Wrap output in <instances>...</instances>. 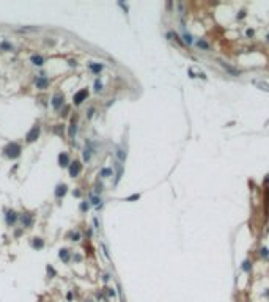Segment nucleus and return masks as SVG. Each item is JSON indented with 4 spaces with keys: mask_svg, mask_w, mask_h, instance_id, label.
I'll return each instance as SVG.
<instances>
[{
    "mask_svg": "<svg viewBox=\"0 0 269 302\" xmlns=\"http://www.w3.org/2000/svg\"><path fill=\"white\" fill-rule=\"evenodd\" d=\"M19 154H21V145L19 143H10L8 146L5 148V156H8L11 157V159H16V157H19Z\"/></svg>",
    "mask_w": 269,
    "mask_h": 302,
    "instance_id": "nucleus-1",
    "label": "nucleus"
},
{
    "mask_svg": "<svg viewBox=\"0 0 269 302\" xmlns=\"http://www.w3.org/2000/svg\"><path fill=\"white\" fill-rule=\"evenodd\" d=\"M87 98H88V90H87V88H82L80 91H77L76 95H74V104L79 106V104H82Z\"/></svg>",
    "mask_w": 269,
    "mask_h": 302,
    "instance_id": "nucleus-2",
    "label": "nucleus"
},
{
    "mask_svg": "<svg viewBox=\"0 0 269 302\" xmlns=\"http://www.w3.org/2000/svg\"><path fill=\"white\" fill-rule=\"evenodd\" d=\"M38 137H40V126H33L32 129L27 132V135H25V138H27V142H29V143L35 142Z\"/></svg>",
    "mask_w": 269,
    "mask_h": 302,
    "instance_id": "nucleus-3",
    "label": "nucleus"
},
{
    "mask_svg": "<svg viewBox=\"0 0 269 302\" xmlns=\"http://www.w3.org/2000/svg\"><path fill=\"white\" fill-rule=\"evenodd\" d=\"M80 170H82V164L79 161H74L72 164H69V176L76 178L80 173Z\"/></svg>",
    "mask_w": 269,
    "mask_h": 302,
    "instance_id": "nucleus-4",
    "label": "nucleus"
},
{
    "mask_svg": "<svg viewBox=\"0 0 269 302\" xmlns=\"http://www.w3.org/2000/svg\"><path fill=\"white\" fill-rule=\"evenodd\" d=\"M61 106H63V95L57 93V95L52 98V107L54 109H60Z\"/></svg>",
    "mask_w": 269,
    "mask_h": 302,
    "instance_id": "nucleus-5",
    "label": "nucleus"
},
{
    "mask_svg": "<svg viewBox=\"0 0 269 302\" xmlns=\"http://www.w3.org/2000/svg\"><path fill=\"white\" fill-rule=\"evenodd\" d=\"M58 164H60V167H68L69 165V156L66 153H61L60 156H58Z\"/></svg>",
    "mask_w": 269,
    "mask_h": 302,
    "instance_id": "nucleus-6",
    "label": "nucleus"
},
{
    "mask_svg": "<svg viewBox=\"0 0 269 302\" xmlns=\"http://www.w3.org/2000/svg\"><path fill=\"white\" fill-rule=\"evenodd\" d=\"M21 220H22V225L27 227V228H30V227L33 225V217H32V214H24Z\"/></svg>",
    "mask_w": 269,
    "mask_h": 302,
    "instance_id": "nucleus-7",
    "label": "nucleus"
},
{
    "mask_svg": "<svg viewBox=\"0 0 269 302\" xmlns=\"http://www.w3.org/2000/svg\"><path fill=\"white\" fill-rule=\"evenodd\" d=\"M16 219H17V216H16V212H14V211H8V212H6V223H8V225H13V223L16 222Z\"/></svg>",
    "mask_w": 269,
    "mask_h": 302,
    "instance_id": "nucleus-8",
    "label": "nucleus"
},
{
    "mask_svg": "<svg viewBox=\"0 0 269 302\" xmlns=\"http://www.w3.org/2000/svg\"><path fill=\"white\" fill-rule=\"evenodd\" d=\"M66 184H58L57 186V189H55V197H58V198H60V197H63L65 193H66Z\"/></svg>",
    "mask_w": 269,
    "mask_h": 302,
    "instance_id": "nucleus-9",
    "label": "nucleus"
},
{
    "mask_svg": "<svg viewBox=\"0 0 269 302\" xmlns=\"http://www.w3.org/2000/svg\"><path fill=\"white\" fill-rule=\"evenodd\" d=\"M49 85V80L46 79V77H38L36 79V87L38 88H41V90H44L46 87Z\"/></svg>",
    "mask_w": 269,
    "mask_h": 302,
    "instance_id": "nucleus-10",
    "label": "nucleus"
},
{
    "mask_svg": "<svg viewBox=\"0 0 269 302\" xmlns=\"http://www.w3.org/2000/svg\"><path fill=\"white\" fill-rule=\"evenodd\" d=\"M220 65H222V66H224V68L228 71V74H233V76H239V74H241V71H238V69L231 68V66H228V65H227V63H224V61H220Z\"/></svg>",
    "mask_w": 269,
    "mask_h": 302,
    "instance_id": "nucleus-11",
    "label": "nucleus"
},
{
    "mask_svg": "<svg viewBox=\"0 0 269 302\" xmlns=\"http://www.w3.org/2000/svg\"><path fill=\"white\" fill-rule=\"evenodd\" d=\"M32 63L36 65V66H41V65L44 63V58H43L41 55H33L32 57Z\"/></svg>",
    "mask_w": 269,
    "mask_h": 302,
    "instance_id": "nucleus-12",
    "label": "nucleus"
},
{
    "mask_svg": "<svg viewBox=\"0 0 269 302\" xmlns=\"http://www.w3.org/2000/svg\"><path fill=\"white\" fill-rule=\"evenodd\" d=\"M33 247L35 249H43L44 247V242H43V239L41 238H33Z\"/></svg>",
    "mask_w": 269,
    "mask_h": 302,
    "instance_id": "nucleus-13",
    "label": "nucleus"
},
{
    "mask_svg": "<svg viewBox=\"0 0 269 302\" xmlns=\"http://www.w3.org/2000/svg\"><path fill=\"white\" fill-rule=\"evenodd\" d=\"M58 257H60L65 263H68V261H69V253H68V250H66V249H61V250H60V253H58Z\"/></svg>",
    "mask_w": 269,
    "mask_h": 302,
    "instance_id": "nucleus-14",
    "label": "nucleus"
},
{
    "mask_svg": "<svg viewBox=\"0 0 269 302\" xmlns=\"http://www.w3.org/2000/svg\"><path fill=\"white\" fill-rule=\"evenodd\" d=\"M19 33H29V32H38V27H22V29H17Z\"/></svg>",
    "mask_w": 269,
    "mask_h": 302,
    "instance_id": "nucleus-15",
    "label": "nucleus"
},
{
    "mask_svg": "<svg viewBox=\"0 0 269 302\" xmlns=\"http://www.w3.org/2000/svg\"><path fill=\"white\" fill-rule=\"evenodd\" d=\"M99 176H102V178L112 176V168H102V170H101V173H99Z\"/></svg>",
    "mask_w": 269,
    "mask_h": 302,
    "instance_id": "nucleus-16",
    "label": "nucleus"
},
{
    "mask_svg": "<svg viewBox=\"0 0 269 302\" xmlns=\"http://www.w3.org/2000/svg\"><path fill=\"white\" fill-rule=\"evenodd\" d=\"M90 69H91L93 72H101V71H102V65H96V63H91V65H90Z\"/></svg>",
    "mask_w": 269,
    "mask_h": 302,
    "instance_id": "nucleus-17",
    "label": "nucleus"
},
{
    "mask_svg": "<svg viewBox=\"0 0 269 302\" xmlns=\"http://www.w3.org/2000/svg\"><path fill=\"white\" fill-rule=\"evenodd\" d=\"M76 131H77V127H76V121L72 120V123H71V126H69V137H74L76 135Z\"/></svg>",
    "mask_w": 269,
    "mask_h": 302,
    "instance_id": "nucleus-18",
    "label": "nucleus"
},
{
    "mask_svg": "<svg viewBox=\"0 0 269 302\" xmlns=\"http://www.w3.org/2000/svg\"><path fill=\"white\" fill-rule=\"evenodd\" d=\"M197 46H198L200 49H205V50H208V49H209V44H208L206 41H203V40L197 41Z\"/></svg>",
    "mask_w": 269,
    "mask_h": 302,
    "instance_id": "nucleus-19",
    "label": "nucleus"
},
{
    "mask_svg": "<svg viewBox=\"0 0 269 302\" xmlns=\"http://www.w3.org/2000/svg\"><path fill=\"white\" fill-rule=\"evenodd\" d=\"M91 148H85V151H84V159L85 161H90V157H91Z\"/></svg>",
    "mask_w": 269,
    "mask_h": 302,
    "instance_id": "nucleus-20",
    "label": "nucleus"
},
{
    "mask_svg": "<svg viewBox=\"0 0 269 302\" xmlns=\"http://www.w3.org/2000/svg\"><path fill=\"white\" fill-rule=\"evenodd\" d=\"M116 156L120 157V161H124V157H126V153H124L121 148H118V151H116Z\"/></svg>",
    "mask_w": 269,
    "mask_h": 302,
    "instance_id": "nucleus-21",
    "label": "nucleus"
},
{
    "mask_svg": "<svg viewBox=\"0 0 269 302\" xmlns=\"http://www.w3.org/2000/svg\"><path fill=\"white\" fill-rule=\"evenodd\" d=\"M0 49H5V50H13V46L8 44V42H2V44H0Z\"/></svg>",
    "mask_w": 269,
    "mask_h": 302,
    "instance_id": "nucleus-22",
    "label": "nucleus"
},
{
    "mask_svg": "<svg viewBox=\"0 0 269 302\" xmlns=\"http://www.w3.org/2000/svg\"><path fill=\"white\" fill-rule=\"evenodd\" d=\"M243 271H245V272L250 271V261H244L243 263Z\"/></svg>",
    "mask_w": 269,
    "mask_h": 302,
    "instance_id": "nucleus-23",
    "label": "nucleus"
},
{
    "mask_svg": "<svg viewBox=\"0 0 269 302\" xmlns=\"http://www.w3.org/2000/svg\"><path fill=\"white\" fill-rule=\"evenodd\" d=\"M140 198V193H134V195H131V197H128L126 201H134V200H139Z\"/></svg>",
    "mask_w": 269,
    "mask_h": 302,
    "instance_id": "nucleus-24",
    "label": "nucleus"
},
{
    "mask_svg": "<svg viewBox=\"0 0 269 302\" xmlns=\"http://www.w3.org/2000/svg\"><path fill=\"white\" fill-rule=\"evenodd\" d=\"M183 41L187 42V44H192V38H190V35H184V36H183Z\"/></svg>",
    "mask_w": 269,
    "mask_h": 302,
    "instance_id": "nucleus-25",
    "label": "nucleus"
},
{
    "mask_svg": "<svg viewBox=\"0 0 269 302\" xmlns=\"http://www.w3.org/2000/svg\"><path fill=\"white\" fill-rule=\"evenodd\" d=\"M101 88H102V84H101L99 80H96V82H95V90L96 91H101Z\"/></svg>",
    "mask_w": 269,
    "mask_h": 302,
    "instance_id": "nucleus-26",
    "label": "nucleus"
},
{
    "mask_svg": "<svg viewBox=\"0 0 269 302\" xmlns=\"http://www.w3.org/2000/svg\"><path fill=\"white\" fill-rule=\"evenodd\" d=\"M47 272L50 274V276H55V269H54L52 266H47Z\"/></svg>",
    "mask_w": 269,
    "mask_h": 302,
    "instance_id": "nucleus-27",
    "label": "nucleus"
},
{
    "mask_svg": "<svg viewBox=\"0 0 269 302\" xmlns=\"http://www.w3.org/2000/svg\"><path fill=\"white\" fill-rule=\"evenodd\" d=\"M99 201H101V200L98 198V197H91V203H93V205H99Z\"/></svg>",
    "mask_w": 269,
    "mask_h": 302,
    "instance_id": "nucleus-28",
    "label": "nucleus"
},
{
    "mask_svg": "<svg viewBox=\"0 0 269 302\" xmlns=\"http://www.w3.org/2000/svg\"><path fill=\"white\" fill-rule=\"evenodd\" d=\"M80 209H82V211H87V209H88V203H82V205H80Z\"/></svg>",
    "mask_w": 269,
    "mask_h": 302,
    "instance_id": "nucleus-29",
    "label": "nucleus"
},
{
    "mask_svg": "<svg viewBox=\"0 0 269 302\" xmlns=\"http://www.w3.org/2000/svg\"><path fill=\"white\" fill-rule=\"evenodd\" d=\"M268 253H269L268 249H266V247H263V249H261V255H263V257H268Z\"/></svg>",
    "mask_w": 269,
    "mask_h": 302,
    "instance_id": "nucleus-30",
    "label": "nucleus"
},
{
    "mask_svg": "<svg viewBox=\"0 0 269 302\" xmlns=\"http://www.w3.org/2000/svg\"><path fill=\"white\" fill-rule=\"evenodd\" d=\"M79 238H80L79 233H74V235H72V241H79Z\"/></svg>",
    "mask_w": 269,
    "mask_h": 302,
    "instance_id": "nucleus-31",
    "label": "nucleus"
},
{
    "mask_svg": "<svg viewBox=\"0 0 269 302\" xmlns=\"http://www.w3.org/2000/svg\"><path fill=\"white\" fill-rule=\"evenodd\" d=\"M245 16V11H239V14H238V19H243Z\"/></svg>",
    "mask_w": 269,
    "mask_h": 302,
    "instance_id": "nucleus-32",
    "label": "nucleus"
},
{
    "mask_svg": "<svg viewBox=\"0 0 269 302\" xmlns=\"http://www.w3.org/2000/svg\"><path fill=\"white\" fill-rule=\"evenodd\" d=\"M107 293H109V296H112V297L115 296V291H114V289H110V288L107 289Z\"/></svg>",
    "mask_w": 269,
    "mask_h": 302,
    "instance_id": "nucleus-33",
    "label": "nucleus"
},
{
    "mask_svg": "<svg viewBox=\"0 0 269 302\" xmlns=\"http://www.w3.org/2000/svg\"><path fill=\"white\" fill-rule=\"evenodd\" d=\"M66 297H68V301H71L72 299V293H68V296H66Z\"/></svg>",
    "mask_w": 269,
    "mask_h": 302,
    "instance_id": "nucleus-34",
    "label": "nucleus"
},
{
    "mask_svg": "<svg viewBox=\"0 0 269 302\" xmlns=\"http://www.w3.org/2000/svg\"><path fill=\"white\" fill-rule=\"evenodd\" d=\"M266 41L269 42V33H268V36H266Z\"/></svg>",
    "mask_w": 269,
    "mask_h": 302,
    "instance_id": "nucleus-35",
    "label": "nucleus"
},
{
    "mask_svg": "<svg viewBox=\"0 0 269 302\" xmlns=\"http://www.w3.org/2000/svg\"><path fill=\"white\" fill-rule=\"evenodd\" d=\"M266 181H268V183H269V176H268V178H266Z\"/></svg>",
    "mask_w": 269,
    "mask_h": 302,
    "instance_id": "nucleus-36",
    "label": "nucleus"
}]
</instances>
